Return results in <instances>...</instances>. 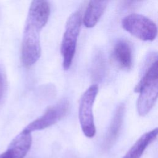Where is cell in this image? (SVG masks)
Wrapping results in <instances>:
<instances>
[{"mask_svg": "<svg viewBox=\"0 0 158 158\" xmlns=\"http://www.w3.org/2000/svg\"><path fill=\"white\" fill-rule=\"evenodd\" d=\"M122 26L125 30L144 41H152L157 36L156 23L141 14L134 13L125 16L122 20Z\"/></svg>", "mask_w": 158, "mask_h": 158, "instance_id": "277c9868", "label": "cell"}, {"mask_svg": "<svg viewBox=\"0 0 158 158\" xmlns=\"http://www.w3.org/2000/svg\"><path fill=\"white\" fill-rule=\"evenodd\" d=\"M157 128L143 134L122 158H140L146 148L157 138Z\"/></svg>", "mask_w": 158, "mask_h": 158, "instance_id": "8fae6325", "label": "cell"}, {"mask_svg": "<svg viewBox=\"0 0 158 158\" xmlns=\"http://www.w3.org/2000/svg\"><path fill=\"white\" fill-rule=\"evenodd\" d=\"M134 91L139 93L136 102L138 113L140 116H145L152 108L157 98L158 69L157 60L151 63L135 86Z\"/></svg>", "mask_w": 158, "mask_h": 158, "instance_id": "7a4b0ae2", "label": "cell"}, {"mask_svg": "<svg viewBox=\"0 0 158 158\" xmlns=\"http://www.w3.org/2000/svg\"><path fill=\"white\" fill-rule=\"evenodd\" d=\"M107 1H91L85 10L83 21L87 28H92L96 25L107 6Z\"/></svg>", "mask_w": 158, "mask_h": 158, "instance_id": "9c48e42d", "label": "cell"}, {"mask_svg": "<svg viewBox=\"0 0 158 158\" xmlns=\"http://www.w3.org/2000/svg\"><path fill=\"white\" fill-rule=\"evenodd\" d=\"M0 158H14L13 153L10 149H7L5 152L0 154Z\"/></svg>", "mask_w": 158, "mask_h": 158, "instance_id": "5bb4252c", "label": "cell"}, {"mask_svg": "<svg viewBox=\"0 0 158 158\" xmlns=\"http://www.w3.org/2000/svg\"><path fill=\"white\" fill-rule=\"evenodd\" d=\"M80 26V14L78 12H73L69 16L66 22L60 47L62 66L65 70H68L72 63L76 51Z\"/></svg>", "mask_w": 158, "mask_h": 158, "instance_id": "3957f363", "label": "cell"}, {"mask_svg": "<svg viewBox=\"0 0 158 158\" xmlns=\"http://www.w3.org/2000/svg\"><path fill=\"white\" fill-rule=\"evenodd\" d=\"M50 14L49 4L46 1L31 2L23 30L21 58L24 66L30 67L41 55L40 33L48 22Z\"/></svg>", "mask_w": 158, "mask_h": 158, "instance_id": "6da1fadb", "label": "cell"}, {"mask_svg": "<svg viewBox=\"0 0 158 158\" xmlns=\"http://www.w3.org/2000/svg\"><path fill=\"white\" fill-rule=\"evenodd\" d=\"M69 106V103L66 99L59 102L49 107L41 116L30 123L23 130L31 133L32 131L41 130L55 124L66 115Z\"/></svg>", "mask_w": 158, "mask_h": 158, "instance_id": "8992f818", "label": "cell"}, {"mask_svg": "<svg viewBox=\"0 0 158 158\" xmlns=\"http://www.w3.org/2000/svg\"><path fill=\"white\" fill-rule=\"evenodd\" d=\"M105 70V60L102 54L98 52L94 57L93 64V75L94 77L99 80L102 77Z\"/></svg>", "mask_w": 158, "mask_h": 158, "instance_id": "7c38bea8", "label": "cell"}, {"mask_svg": "<svg viewBox=\"0 0 158 158\" xmlns=\"http://www.w3.org/2000/svg\"><path fill=\"white\" fill-rule=\"evenodd\" d=\"M98 92V85H92L82 94L80 101L78 118L82 131L88 138L93 137L96 133L93 106Z\"/></svg>", "mask_w": 158, "mask_h": 158, "instance_id": "5b68a950", "label": "cell"}, {"mask_svg": "<svg viewBox=\"0 0 158 158\" xmlns=\"http://www.w3.org/2000/svg\"><path fill=\"white\" fill-rule=\"evenodd\" d=\"M112 57L120 68L129 70L133 65V52L131 45L124 40H118L114 47Z\"/></svg>", "mask_w": 158, "mask_h": 158, "instance_id": "52a82bcc", "label": "cell"}, {"mask_svg": "<svg viewBox=\"0 0 158 158\" xmlns=\"http://www.w3.org/2000/svg\"><path fill=\"white\" fill-rule=\"evenodd\" d=\"M31 143V133L23 130L13 139L8 149L12 151L14 158H24L30 150Z\"/></svg>", "mask_w": 158, "mask_h": 158, "instance_id": "30bf717a", "label": "cell"}, {"mask_svg": "<svg viewBox=\"0 0 158 158\" xmlns=\"http://www.w3.org/2000/svg\"><path fill=\"white\" fill-rule=\"evenodd\" d=\"M7 78L5 70L0 64V105L1 104L7 91Z\"/></svg>", "mask_w": 158, "mask_h": 158, "instance_id": "4fadbf2b", "label": "cell"}, {"mask_svg": "<svg viewBox=\"0 0 158 158\" xmlns=\"http://www.w3.org/2000/svg\"><path fill=\"white\" fill-rule=\"evenodd\" d=\"M124 113L125 106L123 104H120L115 110L106 133L104 140V146L106 148H109L117 139L122 125Z\"/></svg>", "mask_w": 158, "mask_h": 158, "instance_id": "ba28073f", "label": "cell"}]
</instances>
